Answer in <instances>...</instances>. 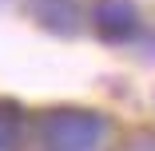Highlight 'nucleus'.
<instances>
[{"label": "nucleus", "mask_w": 155, "mask_h": 151, "mask_svg": "<svg viewBox=\"0 0 155 151\" xmlns=\"http://www.w3.org/2000/svg\"><path fill=\"white\" fill-rule=\"evenodd\" d=\"M107 119L84 107H52L36 119V139L44 151H100Z\"/></svg>", "instance_id": "obj_1"}, {"label": "nucleus", "mask_w": 155, "mask_h": 151, "mask_svg": "<svg viewBox=\"0 0 155 151\" xmlns=\"http://www.w3.org/2000/svg\"><path fill=\"white\" fill-rule=\"evenodd\" d=\"M91 24L104 40H131L139 32V12L131 0H96Z\"/></svg>", "instance_id": "obj_2"}, {"label": "nucleus", "mask_w": 155, "mask_h": 151, "mask_svg": "<svg viewBox=\"0 0 155 151\" xmlns=\"http://www.w3.org/2000/svg\"><path fill=\"white\" fill-rule=\"evenodd\" d=\"M32 8H36V20L44 28H52V32H60V36H76L80 24H84L80 0H36Z\"/></svg>", "instance_id": "obj_3"}, {"label": "nucleus", "mask_w": 155, "mask_h": 151, "mask_svg": "<svg viewBox=\"0 0 155 151\" xmlns=\"http://www.w3.org/2000/svg\"><path fill=\"white\" fill-rule=\"evenodd\" d=\"M24 139V111L8 100H0V151H16Z\"/></svg>", "instance_id": "obj_4"}]
</instances>
